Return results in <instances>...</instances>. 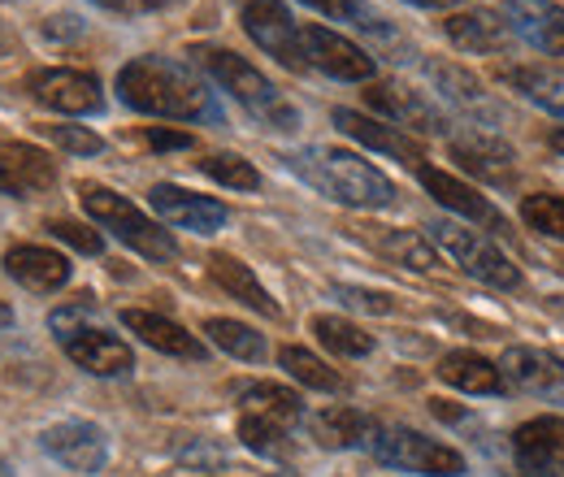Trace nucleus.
<instances>
[{
	"mask_svg": "<svg viewBox=\"0 0 564 477\" xmlns=\"http://www.w3.org/2000/svg\"><path fill=\"white\" fill-rule=\"evenodd\" d=\"M118 100L148 118L170 122H217L221 109L213 100L209 83L174 57H135L118 69Z\"/></svg>",
	"mask_w": 564,
	"mask_h": 477,
	"instance_id": "1",
	"label": "nucleus"
},
{
	"mask_svg": "<svg viewBox=\"0 0 564 477\" xmlns=\"http://www.w3.org/2000/svg\"><path fill=\"white\" fill-rule=\"evenodd\" d=\"M282 165L308 183L317 196L335 200L344 208H391L395 205V183L369 165L365 156H356L348 148H326V143H313V148H295L282 156Z\"/></svg>",
	"mask_w": 564,
	"mask_h": 477,
	"instance_id": "2",
	"label": "nucleus"
},
{
	"mask_svg": "<svg viewBox=\"0 0 564 477\" xmlns=\"http://www.w3.org/2000/svg\"><path fill=\"white\" fill-rule=\"evenodd\" d=\"M192 57H196L213 83H217L235 105H243L265 131H295V127H300V109H295L252 62H243L239 53L217 48V44H200Z\"/></svg>",
	"mask_w": 564,
	"mask_h": 477,
	"instance_id": "3",
	"label": "nucleus"
},
{
	"mask_svg": "<svg viewBox=\"0 0 564 477\" xmlns=\"http://www.w3.org/2000/svg\"><path fill=\"white\" fill-rule=\"evenodd\" d=\"M48 330L57 335L62 351L70 356L78 369H87L91 378H122L135 369V351L127 339H118L113 330H105L96 322L91 304H66L48 313Z\"/></svg>",
	"mask_w": 564,
	"mask_h": 477,
	"instance_id": "4",
	"label": "nucleus"
},
{
	"mask_svg": "<svg viewBox=\"0 0 564 477\" xmlns=\"http://www.w3.org/2000/svg\"><path fill=\"white\" fill-rule=\"evenodd\" d=\"M78 205H83V213H87L100 230L118 235L131 252H140L148 261H174V257H178L174 235L161 230V221H152V217H148L143 208L131 205L127 196H118V192H109V187H100V183H78Z\"/></svg>",
	"mask_w": 564,
	"mask_h": 477,
	"instance_id": "5",
	"label": "nucleus"
},
{
	"mask_svg": "<svg viewBox=\"0 0 564 477\" xmlns=\"http://www.w3.org/2000/svg\"><path fill=\"white\" fill-rule=\"evenodd\" d=\"M425 239H430L438 252H447L469 278L487 282L495 291H517V286H521V270L512 265V257H503L499 243H491V239H487L478 226H469V221L438 217V221L425 226Z\"/></svg>",
	"mask_w": 564,
	"mask_h": 477,
	"instance_id": "6",
	"label": "nucleus"
},
{
	"mask_svg": "<svg viewBox=\"0 0 564 477\" xmlns=\"http://www.w3.org/2000/svg\"><path fill=\"white\" fill-rule=\"evenodd\" d=\"M382 465L400 469V474H417V477H465V456L438 438H430L413 425H378L373 434V447H369Z\"/></svg>",
	"mask_w": 564,
	"mask_h": 477,
	"instance_id": "7",
	"label": "nucleus"
},
{
	"mask_svg": "<svg viewBox=\"0 0 564 477\" xmlns=\"http://www.w3.org/2000/svg\"><path fill=\"white\" fill-rule=\"evenodd\" d=\"M365 105L373 113H382L391 127L400 131H417V135H447L452 139V122L443 118V109L425 96V91H413L404 83H369L365 87Z\"/></svg>",
	"mask_w": 564,
	"mask_h": 477,
	"instance_id": "8",
	"label": "nucleus"
},
{
	"mask_svg": "<svg viewBox=\"0 0 564 477\" xmlns=\"http://www.w3.org/2000/svg\"><path fill=\"white\" fill-rule=\"evenodd\" d=\"M499 373H503V387L530 395V400H543V404H564V360L543 351V347H525V343H512L503 356H499Z\"/></svg>",
	"mask_w": 564,
	"mask_h": 477,
	"instance_id": "9",
	"label": "nucleus"
},
{
	"mask_svg": "<svg viewBox=\"0 0 564 477\" xmlns=\"http://www.w3.org/2000/svg\"><path fill=\"white\" fill-rule=\"evenodd\" d=\"M300 48H304V66L322 69L326 78H339V83H369L373 78V57L352 44L348 35L330 31V26H300Z\"/></svg>",
	"mask_w": 564,
	"mask_h": 477,
	"instance_id": "10",
	"label": "nucleus"
},
{
	"mask_svg": "<svg viewBox=\"0 0 564 477\" xmlns=\"http://www.w3.org/2000/svg\"><path fill=\"white\" fill-rule=\"evenodd\" d=\"M248 40L257 48H265L274 62H282L286 69H308L304 66V48H300V22L286 13L282 0H243L239 13Z\"/></svg>",
	"mask_w": 564,
	"mask_h": 477,
	"instance_id": "11",
	"label": "nucleus"
},
{
	"mask_svg": "<svg viewBox=\"0 0 564 477\" xmlns=\"http://www.w3.org/2000/svg\"><path fill=\"white\" fill-rule=\"evenodd\" d=\"M26 91L35 105L53 109V113H70V118H87V113H100L105 109V96H100V83L96 74H83V69H35L26 78Z\"/></svg>",
	"mask_w": 564,
	"mask_h": 477,
	"instance_id": "12",
	"label": "nucleus"
},
{
	"mask_svg": "<svg viewBox=\"0 0 564 477\" xmlns=\"http://www.w3.org/2000/svg\"><path fill=\"white\" fill-rule=\"evenodd\" d=\"M40 447L70 474H100L109 465V438L91 421H57L40 434Z\"/></svg>",
	"mask_w": 564,
	"mask_h": 477,
	"instance_id": "13",
	"label": "nucleus"
},
{
	"mask_svg": "<svg viewBox=\"0 0 564 477\" xmlns=\"http://www.w3.org/2000/svg\"><path fill=\"white\" fill-rule=\"evenodd\" d=\"M512 460L521 477H564V416H534L517 425Z\"/></svg>",
	"mask_w": 564,
	"mask_h": 477,
	"instance_id": "14",
	"label": "nucleus"
},
{
	"mask_svg": "<svg viewBox=\"0 0 564 477\" xmlns=\"http://www.w3.org/2000/svg\"><path fill=\"white\" fill-rule=\"evenodd\" d=\"M57 187V165L44 148L35 143H0V196H13V200H35L44 192Z\"/></svg>",
	"mask_w": 564,
	"mask_h": 477,
	"instance_id": "15",
	"label": "nucleus"
},
{
	"mask_svg": "<svg viewBox=\"0 0 564 477\" xmlns=\"http://www.w3.org/2000/svg\"><path fill=\"white\" fill-rule=\"evenodd\" d=\"M148 205H152V213H156L165 226L192 230V235H217V230L230 221V213H226L221 200L196 196V192L174 187V183H156V187L148 192Z\"/></svg>",
	"mask_w": 564,
	"mask_h": 477,
	"instance_id": "16",
	"label": "nucleus"
},
{
	"mask_svg": "<svg viewBox=\"0 0 564 477\" xmlns=\"http://www.w3.org/2000/svg\"><path fill=\"white\" fill-rule=\"evenodd\" d=\"M425 74H430V83L438 87V96H443L452 109H460L465 118H474V127H499V122H503L499 100H495L491 91H487L469 69L447 66V62H425Z\"/></svg>",
	"mask_w": 564,
	"mask_h": 477,
	"instance_id": "17",
	"label": "nucleus"
},
{
	"mask_svg": "<svg viewBox=\"0 0 564 477\" xmlns=\"http://www.w3.org/2000/svg\"><path fill=\"white\" fill-rule=\"evenodd\" d=\"M503 22L530 48H539L547 57H564V4H556V0H508Z\"/></svg>",
	"mask_w": 564,
	"mask_h": 477,
	"instance_id": "18",
	"label": "nucleus"
},
{
	"mask_svg": "<svg viewBox=\"0 0 564 477\" xmlns=\"http://www.w3.org/2000/svg\"><path fill=\"white\" fill-rule=\"evenodd\" d=\"M335 127H339L348 139H356L360 148H373V152H382V156H395V161L422 170V161H425L422 143L409 135V131L391 127V122H378V118L356 113V109H335Z\"/></svg>",
	"mask_w": 564,
	"mask_h": 477,
	"instance_id": "19",
	"label": "nucleus"
},
{
	"mask_svg": "<svg viewBox=\"0 0 564 477\" xmlns=\"http://www.w3.org/2000/svg\"><path fill=\"white\" fill-rule=\"evenodd\" d=\"M122 326L131 335H140V343H148L152 351L161 356H174V360H205L209 347L196 339L187 326L161 317V313H148V308H122Z\"/></svg>",
	"mask_w": 564,
	"mask_h": 477,
	"instance_id": "20",
	"label": "nucleus"
},
{
	"mask_svg": "<svg viewBox=\"0 0 564 477\" xmlns=\"http://www.w3.org/2000/svg\"><path fill=\"white\" fill-rule=\"evenodd\" d=\"M443 35H447L460 53H478V57L508 53V44H512V31H508L503 13H495V9H460V13H447Z\"/></svg>",
	"mask_w": 564,
	"mask_h": 477,
	"instance_id": "21",
	"label": "nucleus"
},
{
	"mask_svg": "<svg viewBox=\"0 0 564 477\" xmlns=\"http://www.w3.org/2000/svg\"><path fill=\"white\" fill-rule=\"evenodd\" d=\"M417 178H422L425 192H430L443 208H452L460 221H469V226H487V230H503V217L487 205V196H478V192H474L469 183H460L456 174L434 170V165H422Z\"/></svg>",
	"mask_w": 564,
	"mask_h": 477,
	"instance_id": "22",
	"label": "nucleus"
},
{
	"mask_svg": "<svg viewBox=\"0 0 564 477\" xmlns=\"http://www.w3.org/2000/svg\"><path fill=\"white\" fill-rule=\"evenodd\" d=\"M4 273L13 282H22L26 291L48 295V291H62L70 282V261L53 248H40V243H13L4 252Z\"/></svg>",
	"mask_w": 564,
	"mask_h": 477,
	"instance_id": "23",
	"label": "nucleus"
},
{
	"mask_svg": "<svg viewBox=\"0 0 564 477\" xmlns=\"http://www.w3.org/2000/svg\"><path fill=\"white\" fill-rule=\"evenodd\" d=\"M308 434L330 447V452H356V447H373V434H378V421L365 416L360 409H348V404H335V409H322L308 416Z\"/></svg>",
	"mask_w": 564,
	"mask_h": 477,
	"instance_id": "24",
	"label": "nucleus"
},
{
	"mask_svg": "<svg viewBox=\"0 0 564 477\" xmlns=\"http://www.w3.org/2000/svg\"><path fill=\"white\" fill-rule=\"evenodd\" d=\"M452 156H456L465 170H474L478 178H487V183H508V178H512V161H517V152L499 135H491V131L452 135Z\"/></svg>",
	"mask_w": 564,
	"mask_h": 477,
	"instance_id": "25",
	"label": "nucleus"
},
{
	"mask_svg": "<svg viewBox=\"0 0 564 477\" xmlns=\"http://www.w3.org/2000/svg\"><path fill=\"white\" fill-rule=\"evenodd\" d=\"M235 395H239V412L261 416L270 425L295 430L304 421V400L291 387H279V382H243V387H235Z\"/></svg>",
	"mask_w": 564,
	"mask_h": 477,
	"instance_id": "26",
	"label": "nucleus"
},
{
	"mask_svg": "<svg viewBox=\"0 0 564 477\" xmlns=\"http://www.w3.org/2000/svg\"><path fill=\"white\" fill-rule=\"evenodd\" d=\"M209 278L230 295V300H239L243 308H252V313H261V317H282V308L274 304V295L257 282V273L248 270L243 261H235V257H226V252H213Z\"/></svg>",
	"mask_w": 564,
	"mask_h": 477,
	"instance_id": "27",
	"label": "nucleus"
},
{
	"mask_svg": "<svg viewBox=\"0 0 564 477\" xmlns=\"http://www.w3.org/2000/svg\"><path fill=\"white\" fill-rule=\"evenodd\" d=\"M438 378L465 395H499L503 391V373L499 365H491L487 356L469 351V347H456L447 356H438Z\"/></svg>",
	"mask_w": 564,
	"mask_h": 477,
	"instance_id": "28",
	"label": "nucleus"
},
{
	"mask_svg": "<svg viewBox=\"0 0 564 477\" xmlns=\"http://www.w3.org/2000/svg\"><path fill=\"white\" fill-rule=\"evenodd\" d=\"M387 261H395V265H404V270L413 273H430L438 265V248L425 239L422 230H391V226H369V235H365Z\"/></svg>",
	"mask_w": 564,
	"mask_h": 477,
	"instance_id": "29",
	"label": "nucleus"
},
{
	"mask_svg": "<svg viewBox=\"0 0 564 477\" xmlns=\"http://www.w3.org/2000/svg\"><path fill=\"white\" fill-rule=\"evenodd\" d=\"M512 91H521L530 105H539L543 113L564 122V74L552 66H512L508 69Z\"/></svg>",
	"mask_w": 564,
	"mask_h": 477,
	"instance_id": "30",
	"label": "nucleus"
},
{
	"mask_svg": "<svg viewBox=\"0 0 564 477\" xmlns=\"http://www.w3.org/2000/svg\"><path fill=\"white\" fill-rule=\"evenodd\" d=\"M205 335H209L213 347H221L226 356L248 360V365H261V360L270 356V343H265V335H257L252 326L230 322V317H209V322H205Z\"/></svg>",
	"mask_w": 564,
	"mask_h": 477,
	"instance_id": "31",
	"label": "nucleus"
},
{
	"mask_svg": "<svg viewBox=\"0 0 564 477\" xmlns=\"http://www.w3.org/2000/svg\"><path fill=\"white\" fill-rule=\"evenodd\" d=\"M279 365L300 382V387H308V391H326V395H335V391H344V378L322 360V356H313L308 347H295V343H286L279 351Z\"/></svg>",
	"mask_w": 564,
	"mask_h": 477,
	"instance_id": "32",
	"label": "nucleus"
},
{
	"mask_svg": "<svg viewBox=\"0 0 564 477\" xmlns=\"http://www.w3.org/2000/svg\"><path fill=\"white\" fill-rule=\"evenodd\" d=\"M313 335H317V343H322L326 351L348 356V360H360V356L373 351V335H365V330H360L356 322H348V317L317 313V317H313Z\"/></svg>",
	"mask_w": 564,
	"mask_h": 477,
	"instance_id": "33",
	"label": "nucleus"
},
{
	"mask_svg": "<svg viewBox=\"0 0 564 477\" xmlns=\"http://www.w3.org/2000/svg\"><path fill=\"white\" fill-rule=\"evenodd\" d=\"M239 443H243L248 452L265 456V460H286V456H291V430L270 425V421H261V416H248V412H239Z\"/></svg>",
	"mask_w": 564,
	"mask_h": 477,
	"instance_id": "34",
	"label": "nucleus"
},
{
	"mask_svg": "<svg viewBox=\"0 0 564 477\" xmlns=\"http://www.w3.org/2000/svg\"><path fill=\"white\" fill-rule=\"evenodd\" d=\"M200 170L209 174L213 183L230 187V192H257V187H261L257 165H252V161H243L239 152H213V156L200 161Z\"/></svg>",
	"mask_w": 564,
	"mask_h": 477,
	"instance_id": "35",
	"label": "nucleus"
},
{
	"mask_svg": "<svg viewBox=\"0 0 564 477\" xmlns=\"http://www.w3.org/2000/svg\"><path fill=\"white\" fill-rule=\"evenodd\" d=\"M521 221L530 230H539L543 239H561L564 243V196H552V192L525 196L521 200Z\"/></svg>",
	"mask_w": 564,
	"mask_h": 477,
	"instance_id": "36",
	"label": "nucleus"
},
{
	"mask_svg": "<svg viewBox=\"0 0 564 477\" xmlns=\"http://www.w3.org/2000/svg\"><path fill=\"white\" fill-rule=\"evenodd\" d=\"M300 4H308V9H317L322 18H330V22H352L360 31H378L387 18H378L373 9H369V0H300Z\"/></svg>",
	"mask_w": 564,
	"mask_h": 477,
	"instance_id": "37",
	"label": "nucleus"
},
{
	"mask_svg": "<svg viewBox=\"0 0 564 477\" xmlns=\"http://www.w3.org/2000/svg\"><path fill=\"white\" fill-rule=\"evenodd\" d=\"M330 295H335L344 308H352V313H373V317H387V313H395V295H387V291H369V286L339 282Z\"/></svg>",
	"mask_w": 564,
	"mask_h": 477,
	"instance_id": "38",
	"label": "nucleus"
},
{
	"mask_svg": "<svg viewBox=\"0 0 564 477\" xmlns=\"http://www.w3.org/2000/svg\"><path fill=\"white\" fill-rule=\"evenodd\" d=\"M44 230H48L53 239L70 243L74 252H83V257H100V252H105V239H100L91 226H83V221H70V217H53Z\"/></svg>",
	"mask_w": 564,
	"mask_h": 477,
	"instance_id": "39",
	"label": "nucleus"
},
{
	"mask_svg": "<svg viewBox=\"0 0 564 477\" xmlns=\"http://www.w3.org/2000/svg\"><path fill=\"white\" fill-rule=\"evenodd\" d=\"M44 135L53 139V143H62L74 156H96V152H105V139L91 135L87 127H44Z\"/></svg>",
	"mask_w": 564,
	"mask_h": 477,
	"instance_id": "40",
	"label": "nucleus"
},
{
	"mask_svg": "<svg viewBox=\"0 0 564 477\" xmlns=\"http://www.w3.org/2000/svg\"><path fill=\"white\" fill-rule=\"evenodd\" d=\"M109 13H127V18H140V13H161V9H174L178 0H91Z\"/></svg>",
	"mask_w": 564,
	"mask_h": 477,
	"instance_id": "41",
	"label": "nucleus"
},
{
	"mask_svg": "<svg viewBox=\"0 0 564 477\" xmlns=\"http://www.w3.org/2000/svg\"><path fill=\"white\" fill-rule=\"evenodd\" d=\"M143 139H148V148H156V152H174V148H192V143H196L192 135H178V131H165V127L143 131Z\"/></svg>",
	"mask_w": 564,
	"mask_h": 477,
	"instance_id": "42",
	"label": "nucleus"
},
{
	"mask_svg": "<svg viewBox=\"0 0 564 477\" xmlns=\"http://www.w3.org/2000/svg\"><path fill=\"white\" fill-rule=\"evenodd\" d=\"M44 35L48 40H66V35H83V22L74 13H57V18H44Z\"/></svg>",
	"mask_w": 564,
	"mask_h": 477,
	"instance_id": "43",
	"label": "nucleus"
},
{
	"mask_svg": "<svg viewBox=\"0 0 564 477\" xmlns=\"http://www.w3.org/2000/svg\"><path fill=\"white\" fill-rule=\"evenodd\" d=\"M404 4H413V9H452L456 0H404Z\"/></svg>",
	"mask_w": 564,
	"mask_h": 477,
	"instance_id": "44",
	"label": "nucleus"
},
{
	"mask_svg": "<svg viewBox=\"0 0 564 477\" xmlns=\"http://www.w3.org/2000/svg\"><path fill=\"white\" fill-rule=\"evenodd\" d=\"M9 326H13V308L0 300V330H9Z\"/></svg>",
	"mask_w": 564,
	"mask_h": 477,
	"instance_id": "45",
	"label": "nucleus"
},
{
	"mask_svg": "<svg viewBox=\"0 0 564 477\" xmlns=\"http://www.w3.org/2000/svg\"><path fill=\"white\" fill-rule=\"evenodd\" d=\"M9 44H13V40H9V31H4V26H0V57H4V53H9Z\"/></svg>",
	"mask_w": 564,
	"mask_h": 477,
	"instance_id": "46",
	"label": "nucleus"
},
{
	"mask_svg": "<svg viewBox=\"0 0 564 477\" xmlns=\"http://www.w3.org/2000/svg\"><path fill=\"white\" fill-rule=\"evenodd\" d=\"M552 148H556V152L564 156V131H556V135H552Z\"/></svg>",
	"mask_w": 564,
	"mask_h": 477,
	"instance_id": "47",
	"label": "nucleus"
},
{
	"mask_svg": "<svg viewBox=\"0 0 564 477\" xmlns=\"http://www.w3.org/2000/svg\"><path fill=\"white\" fill-rule=\"evenodd\" d=\"M270 477H295V474H270Z\"/></svg>",
	"mask_w": 564,
	"mask_h": 477,
	"instance_id": "48",
	"label": "nucleus"
},
{
	"mask_svg": "<svg viewBox=\"0 0 564 477\" xmlns=\"http://www.w3.org/2000/svg\"><path fill=\"white\" fill-rule=\"evenodd\" d=\"M0 477H9V474H4V465H0Z\"/></svg>",
	"mask_w": 564,
	"mask_h": 477,
	"instance_id": "49",
	"label": "nucleus"
},
{
	"mask_svg": "<svg viewBox=\"0 0 564 477\" xmlns=\"http://www.w3.org/2000/svg\"><path fill=\"white\" fill-rule=\"evenodd\" d=\"M561 265H564V261H561Z\"/></svg>",
	"mask_w": 564,
	"mask_h": 477,
	"instance_id": "50",
	"label": "nucleus"
}]
</instances>
